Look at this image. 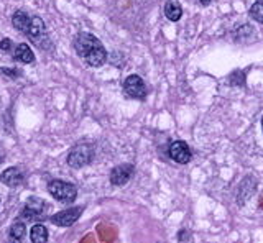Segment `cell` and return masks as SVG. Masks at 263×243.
I'll return each mask as SVG.
<instances>
[{"label": "cell", "mask_w": 263, "mask_h": 243, "mask_svg": "<svg viewBox=\"0 0 263 243\" xmlns=\"http://www.w3.org/2000/svg\"><path fill=\"white\" fill-rule=\"evenodd\" d=\"M30 42L33 45H36L40 50H45V51H51V39H49L48 35V28H46V23L45 20L38 17V15H31V22H30V27L25 33Z\"/></svg>", "instance_id": "3"}, {"label": "cell", "mask_w": 263, "mask_h": 243, "mask_svg": "<svg viewBox=\"0 0 263 243\" xmlns=\"http://www.w3.org/2000/svg\"><path fill=\"white\" fill-rule=\"evenodd\" d=\"M134 173H135L134 165L122 163V165H117V166L112 168V171L109 174V181L112 186H115V188H122V186H125L132 179Z\"/></svg>", "instance_id": "8"}, {"label": "cell", "mask_w": 263, "mask_h": 243, "mask_svg": "<svg viewBox=\"0 0 263 243\" xmlns=\"http://www.w3.org/2000/svg\"><path fill=\"white\" fill-rule=\"evenodd\" d=\"M45 210H46V200H43L38 196H31L20 210V218L22 220H36V218H41Z\"/></svg>", "instance_id": "7"}, {"label": "cell", "mask_w": 263, "mask_h": 243, "mask_svg": "<svg viewBox=\"0 0 263 243\" xmlns=\"http://www.w3.org/2000/svg\"><path fill=\"white\" fill-rule=\"evenodd\" d=\"M0 204H2V199H0Z\"/></svg>", "instance_id": "25"}, {"label": "cell", "mask_w": 263, "mask_h": 243, "mask_svg": "<svg viewBox=\"0 0 263 243\" xmlns=\"http://www.w3.org/2000/svg\"><path fill=\"white\" fill-rule=\"evenodd\" d=\"M13 46H15V43L12 42L10 38H4L2 42H0V51H2V53H7V54H10L12 50H13Z\"/></svg>", "instance_id": "21"}, {"label": "cell", "mask_w": 263, "mask_h": 243, "mask_svg": "<svg viewBox=\"0 0 263 243\" xmlns=\"http://www.w3.org/2000/svg\"><path fill=\"white\" fill-rule=\"evenodd\" d=\"M46 191L49 192V196L56 199L61 204H74L78 199V188L76 184L63 181V179H51L46 184Z\"/></svg>", "instance_id": "4"}, {"label": "cell", "mask_w": 263, "mask_h": 243, "mask_svg": "<svg viewBox=\"0 0 263 243\" xmlns=\"http://www.w3.org/2000/svg\"><path fill=\"white\" fill-rule=\"evenodd\" d=\"M230 83H232L234 86H238V87H242L243 84H245V71H240V69H237V71H234L232 74H230L229 77H227Z\"/></svg>", "instance_id": "19"}, {"label": "cell", "mask_w": 263, "mask_h": 243, "mask_svg": "<svg viewBox=\"0 0 263 243\" xmlns=\"http://www.w3.org/2000/svg\"><path fill=\"white\" fill-rule=\"evenodd\" d=\"M25 237H27V225H25L23 220H15L8 229V240L22 241Z\"/></svg>", "instance_id": "16"}, {"label": "cell", "mask_w": 263, "mask_h": 243, "mask_svg": "<svg viewBox=\"0 0 263 243\" xmlns=\"http://www.w3.org/2000/svg\"><path fill=\"white\" fill-rule=\"evenodd\" d=\"M48 238H49V233H48V229L43 224H35V225L31 227L30 240L33 243H46Z\"/></svg>", "instance_id": "17"}, {"label": "cell", "mask_w": 263, "mask_h": 243, "mask_svg": "<svg viewBox=\"0 0 263 243\" xmlns=\"http://www.w3.org/2000/svg\"><path fill=\"white\" fill-rule=\"evenodd\" d=\"M123 92H125L127 97L135 100H145L148 95V87L145 84V80L140 77L138 74H130L125 77L122 84Z\"/></svg>", "instance_id": "5"}, {"label": "cell", "mask_w": 263, "mask_h": 243, "mask_svg": "<svg viewBox=\"0 0 263 243\" xmlns=\"http://www.w3.org/2000/svg\"><path fill=\"white\" fill-rule=\"evenodd\" d=\"M0 74H4L10 79H18L23 76V71L22 69H10V68H0Z\"/></svg>", "instance_id": "20"}, {"label": "cell", "mask_w": 263, "mask_h": 243, "mask_svg": "<svg viewBox=\"0 0 263 243\" xmlns=\"http://www.w3.org/2000/svg\"><path fill=\"white\" fill-rule=\"evenodd\" d=\"M13 61H18L22 64H33L35 63V53L27 43H18L13 46V50L10 53Z\"/></svg>", "instance_id": "12"}, {"label": "cell", "mask_w": 263, "mask_h": 243, "mask_svg": "<svg viewBox=\"0 0 263 243\" xmlns=\"http://www.w3.org/2000/svg\"><path fill=\"white\" fill-rule=\"evenodd\" d=\"M30 22H31V15L28 12H25L23 9L15 10V13L12 15V25L22 35L27 33V30L30 27Z\"/></svg>", "instance_id": "13"}, {"label": "cell", "mask_w": 263, "mask_h": 243, "mask_svg": "<svg viewBox=\"0 0 263 243\" xmlns=\"http://www.w3.org/2000/svg\"><path fill=\"white\" fill-rule=\"evenodd\" d=\"M257 186H258V183H257V179H255L252 174L243 177L242 183L238 184V189H237V202H238V206H243L245 202L253 196L255 191H257Z\"/></svg>", "instance_id": "10"}, {"label": "cell", "mask_w": 263, "mask_h": 243, "mask_svg": "<svg viewBox=\"0 0 263 243\" xmlns=\"http://www.w3.org/2000/svg\"><path fill=\"white\" fill-rule=\"evenodd\" d=\"M249 15H250L252 20L258 22L263 25V0H255L253 5L250 7V10H249Z\"/></svg>", "instance_id": "18"}, {"label": "cell", "mask_w": 263, "mask_h": 243, "mask_svg": "<svg viewBox=\"0 0 263 243\" xmlns=\"http://www.w3.org/2000/svg\"><path fill=\"white\" fill-rule=\"evenodd\" d=\"M211 2H212V0H199V4H201L202 7H209Z\"/></svg>", "instance_id": "23"}, {"label": "cell", "mask_w": 263, "mask_h": 243, "mask_svg": "<svg viewBox=\"0 0 263 243\" xmlns=\"http://www.w3.org/2000/svg\"><path fill=\"white\" fill-rule=\"evenodd\" d=\"M179 241H187V240H191L193 237H191V233H189V230H186V229H183L179 233H178V237H176Z\"/></svg>", "instance_id": "22"}, {"label": "cell", "mask_w": 263, "mask_h": 243, "mask_svg": "<svg viewBox=\"0 0 263 243\" xmlns=\"http://www.w3.org/2000/svg\"><path fill=\"white\" fill-rule=\"evenodd\" d=\"M82 212H84V206H71V207L60 210V212H56V214L49 215L46 218L53 225L64 227L66 229V227H71V225L76 224L79 220V217L82 215Z\"/></svg>", "instance_id": "6"}, {"label": "cell", "mask_w": 263, "mask_h": 243, "mask_svg": "<svg viewBox=\"0 0 263 243\" xmlns=\"http://www.w3.org/2000/svg\"><path fill=\"white\" fill-rule=\"evenodd\" d=\"M164 17H166L170 22H179V18L183 17V7L181 4H178L176 0H168L164 4Z\"/></svg>", "instance_id": "15"}, {"label": "cell", "mask_w": 263, "mask_h": 243, "mask_svg": "<svg viewBox=\"0 0 263 243\" xmlns=\"http://www.w3.org/2000/svg\"><path fill=\"white\" fill-rule=\"evenodd\" d=\"M255 39V28L252 25H240L234 31V42L235 43H252Z\"/></svg>", "instance_id": "14"}, {"label": "cell", "mask_w": 263, "mask_h": 243, "mask_svg": "<svg viewBox=\"0 0 263 243\" xmlns=\"http://www.w3.org/2000/svg\"><path fill=\"white\" fill-rule=\"evenodd\" d=\"M96 158V147L94 143L89 141H81L71 147L68 153V165L72 169H81L84 166H89Z\"/></svg>", "instance_id": "2"}, {"label": "cell", "mask_w": 263, "mask_h": 243, "mask_svg": "<svg viewBox=\"0 0 263 243\" xmlns=\"http://www.w3.org/2000/svg\"><path fill=\"white\" fill-rule=\"evenodd\" d=\"M168 156L178 165H187L193 159L191 148L187 147V143L183 140H176L170 145L168 148Z\"/></svg>", "instance_id": "9"}, {"label": "cell", "mask_w": 263, "mask_h": 243, "mask_svg": "<svg viewBox=\"0 0 263 243\" xmlns=\"http://www.w3.org/2000/svg\"><path fill=\"white\" fill-rule=\"evenodd\" d=\"M261 130H263V117H261Z\"/></svg>", "instance_id": "24"}, {"label": "cell", "mask_w": 263, "mask_h": 243, "mask_svg": "<svg viewBox=\"0 0 263 243\" xmlns=\"http://www.w3.org/2000/svg\"><path fill=\"white\" fill-rule=\"evenodd\" d=\"M0 183L8 186V188H12V189L20 188V186H23V183H25V174L18 166H10L0 174Z\"/></svg>", "instance_id": "11"}, {"label": "cell", "mask_w": 263, "mask_h": 243, "mask_svg": "<svg viewBox=\"0 0 263 243\" xmlns=\"http://www.w3.org/2000/svg\"><path fill=\"white\" fill-rule=\"evenodd\" d=\"M72 46L76 54L90 68H101L109 59L104 43L89 31H79L74 36Z\"/></svg>", "instance_id": "1"}, {"label": "cell", "mask_w": 263, "mask_h": 243, "mask_svg": "<svg viewBox=\"0 0 263 243\" xmlns=\"http://www.w3.org/2000/svg\"><path fill=\"white\" fill-rule=\"evenodd\" d=\"M0 161H2V158H0Z\"/></svg>", "instance_id": "26"}]
</instances>
